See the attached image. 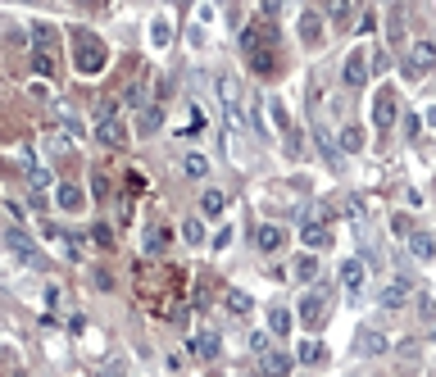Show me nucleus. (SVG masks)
<instances>
[{
  "instance_id": "obj_1",
  "label": "nucleus",
  "mask_w": 436,
  "mask_h": 377,
  "mask_svg": "<svg viewBox=\"0 0 436 377\" xmlns=\"http://www.w3.org/2000/svg\"><path fill=\"white\" fill-rule=\"evenodd\" d=\"M105 64H109V50H105L101 36L91 28L73 32V69H78L82 78H96V73H105Z\"/></svg>"
},
{
  "instance_id": "obj_2",
  "label": "nucleus",
  "mask_w": 436,
  "mask_h": 377,
  "mask_svg": "<svg viewBox=\"0 0 436 377\" xmlns=\"http://www.w3.org/2000/svg\"><path fill=\"white\" fill-rule=\"evenodd\" d=\"M96 141L101 146H128V128H123L118 119V100H105L101 109H96Z\"/></svg>"
},
{
  "instance_id": "obj_3",
  "label": "nucleus",
  "mask_w": 436,
  "mask_h": 377,
  "mask_svg": "<svg viewBox=\"0 0 436 377\" xmlns=\"http://www.w3.org/2000/svg\"><path fill=\"white\" fill-rule=\"evenodd\" d=\"M432 69H436V41L418 36V41L409 46V55H405V78H427Z\"/></svg>"
},
{
  "instance_id": "obj_4",
  "label": "nucleus",
  "mask_w": 436,
  "mask_h": 377,
  "mask_svg": "<svg viewBox=\"0 0 436 377\" xmlns=\"http://www.w3.org/2000/svg\"><path fill=\"white\" fill-rule=\"evenodd\" d=\"M328 286H314V291H305V300H300V323L305 328H318L323 323V313H328Z\"/></svg>"
},
{
  "instance_id": "obj_5",
  "label": "nucleus",
  "mask_w": 436,
  "mask_h": 377,
  "mask_svg": "<svg viewBox=\"0 0 436 377\" xmlns=\"http://www.w3.org/2000/svg\"><path fill=\"white\" fill-rule=\"evenodd\" d=\"M5 250H9L19 263H46L41 255H36V246L28 241V232H23V228H5Z\"/></svg>"
},
{
  "instance_id": "obj_6",
  "label": "nucleus",
  "mask_w": 436,
  "mask_h": 377,
  "mask_svg": "<svg viewBox=\"0 0 436 377\" xmlns=\"http://www.w3.org/2000/svg\"><path fill=\"white\" fill-rule=\"evenodd\" d=\"M273 41H278V32H273L268 23H250V28L241 32V50H245V55H255V50H273Z\"/></svg>"
},
{
  "instance_id": "obj_7",
  "label": "nucleus",
  "mask_w": 436,
  "mask_h": 377,
  "mask_svg": "<svg viewBox=\"0 0 436 377\" xmlns=\"http://www.w3.org/2000/svg\"><path fill=\"white\" fill-rule=\"evenodd\" d=\"M372 123H377L382 132L395 128V91H391V86H382L377 100H372Z\"/></svg>"
},
{
  "instance_id": "obj_8",
  "label": "nucleus",
  "mask_w": 436,
  "mask_h": 377,
  "mask_svg": "<svg viewBox=\"0 0 436 377\" xmlns=\"http://www.w3.org/2000/svg\"><path fill=\"white\" fill-rule=\"evenodd\" d=\"M345 86H364L368 82V55L364 50H350V55H345Z\"/></svg>"
},
{
  "instance_id": "obj_9",
  "label": "nucleus",
  "mask_w": 436,
  "mask_h": 377,
  "mask_svg": "<svg viewBox=\"0 0 436 377\" xmlns=\"http://www.w3.org/2000/svg\"><path fill=\"white\" fill-rule=\"evenodd\" d=\"M214 86H218V100H223V109H228V119H236V114H241V109H236V105H241V86H236V78H232V73H223Z\"/></svg>"
},
{
  "instance_id": "obj_10",
  "label": "nucleus",
  "mask_w": 436,
  "mask_h": 377,
  "mask_svg": "<svg viewBox=\"0 0 436 377\" xmlns=\"http://www.w3.org/2000/svg\"><path fill=\"white\" fill-rule=\"evenodd\" d=\"M55 205L64 209V213H78V209L86 205V196H82L73 182H59V186H55Z\"/></svg>"
},
{
  "instance_id": "obj_11",
  "label": "nucleus",
  "mask_w": 436,
  "mask_h": 377,
  "mask_svg": "<svg viewBox=\"0 0 436 377\" xmlns=\"http://www.w3.org/2000/svg\"><path fill=\"white\" fill-rule=\"evenodd\" d=\"M364 278H368L364 259H345L341 263V286H345V291H364Z\"/></svg>"
},
{
  "instance_id": "obj_12",
  "label": "nucleus",
  "mask_w": 436,
  "mask_h": 377,
  "mask_svg": "<svg viewBox=\"0 0 436 377\" xmlns=\"http://www.w3.org/2000/svg\"><path fill=\"white\" fill-rule=\"evenodd\" d=\"M286 241V232L282 228H273V223H264V228H255V246L264 250V255H273V250H282Z\"/></svg>"
},
{
  "instance_id": "obj_13",
  "label": "nucleus",
  "mask_w": 436,
  "mask_h": 377,
  "mask_svg": "<svg viewBox=\"0 0 436 377\" xmlns=\"http://www.w3.org/2000/svg\"><path fill=\"white\" fill-rule=\"evenodd\" d=\"M300 41L305 46L323 41V14H314V9H305V14H300Z\"/></svg>"
},
{
  "instance_id": "obj_14",
  "label": "nucleus",
  "mask_w": 436,
  "mask_h": 377,
  "mask_svg": "<svg viewBox=\"0 0 436 377\" xmlns=\"http://www.w3.org/2000/svg\"><path fill=\"white\" fill-rule=\"evenodd\" d=\"M409 291H414V286H409L405 278H395V282H391V286H386V291H382V305H386V309H405Z\"/></svg>"
},
{
  "instance_id": "obj_15",
  "label": "nucleus",
  "mask_w": 436,
  "mask_h": 377,
  "mask_svg": "<svg viewBox=\"0 0 436 377\" xmlns=\"http://www.w3.org/2000/svg\"><path fill=\"white\" fill-rule=\"evenodd\" d=\"M23 164H28V186H32L36 196H41L46 186L55 182V178H51V169H46V164H32V155H23Z\"/></svg>"
},
{
  "instance_id": "obj_16",
  "label": "nucleus",
  "mask_w": 436,
  "mask_h": 377,
  "mask_svg": "<svg viewBox=\"0 0 436 377\" xmlns=\"http://www.w3.org/2000/svg\"><path fill=\"white\" fill-rule=\"evenodd\" d=\"M314 141H318V155L328 159V164H336V155H341V141H332V132L323 128V123H314Z\"/></svg>"
},
{
  "instance_id": "obj_17",
  "label": "nucleus",
  "mask_w": 436,
  "mask_h": 377,
  "mask_svg": "<svg viewBox=\"0 0 436 377\" xmlns=\"http://www.w3.org/2000/svg\"><path fill=\"white\" fill-rule=\"evenodd\" d=\"M291 355H278V350H268V355H264V377H286V373H291Z\"/></svg>"
},
{
  "instance_id": "obj_18",
  "label": "nucleus",
  "mask_w": 436,
  "mask_h": 377,
  "mask_svg": "<svg viewBox=\"0 0 436 377\" xmlns=\"http://www.w3.org/2000/svg\"><path fill=\"white\" fill-rule=\"evenodd\" d=\"M300 236H305V246H309V250H318V246H328V241H332L328 223H305V228H300Z\"/></svg>"
},
{
  "instance_id": "obj_19",
  "label": "nucleus",
  "mask_w": 436,
  "mask_h": 377,
  "mask_svg": "<svg viewBox=\"0 0 436 377\" xmlns=\"http://www.w3.org/2000/svg\"><path fill=\"white\" fill-rule=\"evenodd\" d=\"M55 69H59L55 50H32V73H41V78H55Z\"/></svg>"
},
{
  "instance_id": "obj_20",
  "label": "nucleus",
  "mask_w": 436,
  "mask_h": 377,
  "mask_svg": "<svg viewBox=\"0 0 436 377\" xmlns=\"http://www.w3.org/2000/svg\"><path fill=\"white\" fill-rule=\"evenodd\" d=\"M250 69L259 73V78H273V73H278V55H273V50H255V55H250Z\"/></svg>"
},
{
  "instance_id": "obj_21",
  "label": "nucleus",
  "mask_w": 436,
  "mask_h": 377,
  "mask_svg": "<svg viewBox=\"0 0 436 377\" xmlns=\"http://www.w3.org/2000/svg\"><path fill=\"white\" fill-rule=\"evenodd\" d=\"M409 255H414V259H432L436 255V241H432L427 232H414V236H409Z\"/></svg>"
},
{
  "instance_id": "obj_22",
  "label": "nucleus",
  "mask_w": 436,
  "mask_h": 377,
  "mask_svg": "<svg viewBox=\"0 0 436 377\" xmlns=\"http://www.w3.org/2000/svg\"><path fill=\"white\" fill-rule=\"evenodd\" d=\"M191 350H196V355H205V359H218L223 355V341H218L214 332H205V336H196V341H191Z\"/></svg>"
},
{
  "instance_id": "obj_23",
  "label": "nucleus",
  "mask_w": 436,
  "mask_h": 377,
  "mask_svg": "<svg viewBox=\"0 0 436 377\" xmlns=\"http://www.w3.org/2000/svg\"><path fill=\"white\" fill-rule=\"evenodd\" d=\"M291 273H295V282H314L318 278V259L314 255H295V268Z\"/></svg>"
},
{
  "instance_id": "obj_24",
  "label": "nucleus",
  "mask_w": 436,
  "mask_h": 377,
  "mask_svg": "<svg viewBox=\"0 0 436 377\" xmlns=\"http://www.w3.org/2000/svg\"><path fill=\"white\" fill-rule=\"evenodd\" d=\"M159 128H164V109H159V105H146V109H141V132L151 136V132H159Z\"/></svg>"
},
{
  "instance_id": "obj_25",
  "label": "nucleus",
  "mask_w": 436,
  "mask_h": 377,
  "mask_svg": "<svg viewBox=\"0 0 436 377\" xmlns=\"http://www.w3.org/2000/svg\"><path fill=\"white\" fill-rule=\"evenodd\" d=\"M164 246H168L164 228H146V255H164Z\"/></svg>"
},
{
  "instance_id": "obj_26",
  "label": "nucleus",
  "mask_w": 436,
  "mask_h": 377,
  "mask_svg": "<svg viewBox=\"0 0 436 377\" xmlns=\"http://www.w3.org/2000/svg\"><path fill=\"white\" fill-rule=\"evenodd\" d=\"M341 150L345 155H359V150H364V128H345L341 132Z\"/></svg>"
},
{
  "instance_id": "obj_27",
  "label": "nucleus",
  "mask_w": 436,
  "mask_h": 377,
  "mask_svg": "<svg viewBox=\"0 0 436 377\" xmlns=\"http://www.w3.org/2000/svg\"><path fill=\"white\" fill-rule=\"evenodd\" d=\"M323 14H328L332 23H345L355 14V5H350V0H332V5H323Z\"/></svg>"
},
{
  "instance_id": "obj_28",
  "label": "nucleus",
  "mask_w": 436,
  "mask_h": 377,
  "mask_svg": "<svg viewBox=\"0 0 436 377\" xmlns=\"http://www.w3.org/2000/svg\"><path fill=\"white\" fill-rule=\"evenodd\" d=\"M359 350H364V355H382V350H386V336H382V332H364V336H359Z\"/></svg>"
},
{
  "instance_id": "obj_29",
  "label": "nucleus",
  "mask_w": 436,
  "mask_h": 377,
  "mask_svg": "<svg viewBox=\"0 0 436 377\" xmlns=\"http://www.w3.org/2000/svg\"><path fill=\"white\" fill-rule=\"evenodd\" d=\"M151 41H155L159 50H164V46L173 41V28H168V19H155V23H151Z\"/></svg>"
},
{
  "instance_id": "obj_30",
  "label": "nucleus",
  "mask_w": 436,
  "mask_h": 377,
  "mask_svg": "<svg viewBox=\"0 0 436 377\" xmlns=\"http://www.w3.org/2000/svg\"><path fill=\"white\" fill-rule=\"evenodd\" d=\"M182 236H186V246H201L205 241V223L201 218H186L182 223Z\"/></svg>"
},
{
  "instance_id": "obj_31",
  "label": "nucleus",
  "mask_w": 436,
  "mask_h": 377,
  "mask_svg": "<svg viewBox=\"0 0 436 377\" xmlns=\"http://www.w3.org/2000/svg\"><path fill=\"white\" fill-rule=\"evenodd\" d=\"M268 328L278 332V336H286V332H291V309H273L268 313Z\"/></svg>"
},
{
  "instance_id": "obj_32",
  "label": "nucleus",
  "mask_w": 436,
  "mask_h": 377,
  "mask_svg": "<svg viewBox=\"0 0 436 377\" xmlns=\"http://www.w3.org/2000/svg\"><path fill=\"white\" fill-rule=\"evenodd\" d=\"M201 209L205 213H223V209H228V196H223V191H205L201 196Z\"/></svg>"
},
{
  "instance_id": "obj_33",
  "label": "nucleus",
  "mask_w": 436,
  "mask_h": 377,
  "mask_svg": "<svg viewBox=\"0 0 436 377\" xmlns=\"http://www.w3.org/2000/svg\"><path fill=\"white\" fill-rule=\"evenodd\" d=\"M32 36H36V50H51L55 46V28H51V23H36Z\"/></svg>"
},
{
  "instance_id": "obj_34",
  "label": "nucleus",
  "mask_w": 436,
  "mask_h": 377,
  "mask_svg": "<svg viewBox=\"0 0 436 377\" xmlns=\"http://www.w3.org/2000/svg\"><path fill=\"white\" fill-rule=\"evenodd\" d=\"M182 169H186V178H205V173H209L205 155H186V159H182Z\"/></svg>"
},
{
  "instance_id": "obj_35",
  "label": "nucleus",
  "mask_w": 436,
  "mask_h": 377,
  "mask_svg": "<svg viewBox=\"0 0 436 377\" xmlns=\"http://www.w3.org/2000/svg\"><path fill=\"white\" fill-rule=\"evenodd\" d=\"M295 359H300V363H318V359H323V346H318V341H300Z\"/></svg>"
},
{
  "instance_id": "obj_36",
  "label": "nucleus",
  "mask_w": 436,
  "mask_h": 377,
  "mask_svg": "<svg viewBox=\"0 0 436 377\" xmlns=\"http://www.w3.org/2000/svg\"><path fill=\"white\" fill-rule=\"evenodd\" d=\"M228 309L232 313H250V296H245V291H228Z\"/></svg>"
},
{
  "instance_id": "obj_37",
  "label": "nucleus",
  "mask_w": 436,
  "mask_h": 377,
  "mask_svg": "<svg viewBox=\"0 0 436 377\" xmlns=\"http://www.w3.org/2000/svg\"><path fill=\"white\" fill-rule=\"evenodd\" d=\"M96 246H114V232H109V223H96Z\"/></svg>"
},
{
  "instance_id": "obj_38",
  "label": "nucleus",
  "mask_w": 436,
  "mask_h": 377,
  "mask_svg": "<svg viewBox=\"0 0 436 377\" xmlns=\"http://www.w3.org/2000/svg\"><path fill=\"white\" fill-rule=\"evenodd\" d=\"M250 350H255L259 359H264V355H268V336H264V332H255V336H250Z\"/></svg>"
},
{
  "instance_id": "obj_39",
  "label": "nucleus",
  "mask_w": 436,
  "mask_h": 377,
  "mask_svg": "<svg viewBox=\"0 0 436 377\" xmlns=\"http://www.w3.org/2000/svg\"><path fill=\"white\" fill-rule=\"evenodd\" d=\"M391 228H395V236H414V232H409V218H405V213H395Z\"/></svg>"
},
{
  "instance_id": "obj_40",
  "label": "nucleus",
  "mask_w": 436,
  "mask_h": 377,
  "mask_svg": "<svg viewBox=\"0 0 436 377\" xmlns=\"http://www.w3.org/2000/svg\"><path fill=\"white\" fill-rule=\"evenodd\" d=\"M372 28H377V14H372V9H368V14L359 19V32H364V36H372Z\"/></svg>"
},
{
  "instance_id": "obj_41",
  "label": "nucleus",
  "mask_w": 436,
  "mask_h": 377,
  "mask_svg": "<svg viewBox=\"0 0 436 377\" xmlns=\"http://www.w3.org/2000/svg\"><path fill=\"white\" fill-rule=\"evenodd\" d=\"M91 191L96 196H109V178H105V173H96V178H91Z\"/></svg>"
},
{
  "instance_id": "obj_42",
  "label": "nucleus",
  "mask_w": 436,
  "mask_h": 377,
  "mask_svg": "<svg viewBox=\"0 0 436 377\" xmlns=\"http://www.w3.org/2000/svg\"><path fill=\"white\" fill-rule=\"evenodd\" d=\"M422 132V123H418V114H405V136H418Z\"/></svg>"
},
{
  "instance_id": "obj_43",
  "label": "nucleus",
  "mask_w": 436,
  "mask_h": 377,
  "mask_svg": "<svg viewBox=\"0 0 436 377\" xmlns=\"http://www.w3.org/2000/svg\"><path fill=\"white\" fill-rule=\"evenodd\" d=\"M101 377H128V368H123V363L114 359V363H105V368H101Z\"/></svg>"
},
{
  "instance_id": "obj_44",
  "label": "nucleus",
  "mask_w": 436,
  "mask_h": 377,
  "mask_svg": "<svg viewBox=\"0 0 436 377\" xmlns=\"http://www.w3.org/2000/svg\"><path fill=\"white\" fill-rule=\"evenodd\" d=\"M14 377H28V373H14Z\"/></svg>"
}]
</instances>
